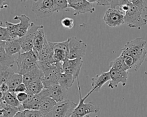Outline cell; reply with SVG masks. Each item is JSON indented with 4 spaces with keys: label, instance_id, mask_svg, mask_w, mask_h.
<instances>
[{
    "label": "cell",
    "instance_id": "1",
    "mask_svg": "<svg viewBox=\"0 0 147 117\" xmlns=\"http://www.w3.org/2000/svg\"><path fill=\"white\" fill-rule=\"evenodd\" d=\"M146 41L142 38H136L128 41L122 49L121 53L132 56L135 59L138 66L140 67L146 57Z\"/></svg>",
    "mask_w": 147,
    "mask_h": 117
},
{
    "label": "cell",
    "instance_id": "2",
    "mask_svg": "<svg viewBox=\"0 0 147 117\" xmlns=\"http://www.w3.org/2000/svg\"><path fill=\"white\" fill-rule=\"evenodd\" d=\"M38 60V52L33 49L26 52L19 53L16 58L17 73L24 75L37 66Z\"/></svg>",
    "mask_w": 147,
    "mask_h": 117
},
{
    "label": "cell",
    "instance_id": "3",
    "mask_svg": "<svg viewBox=\"0 0 147 117\" xmlns=\"http://www.w3.org/2000/svg\"><path fill=\"white\" fill-rule=\"evenodd\" d=\"M78 88L79 93V102L78 104H77L76 108H75L72 117H84L91 113H97L99 111V107L96 106L94 102H89L88 103H85V100L93 92L92 91H90L84 97L82 96L81 88L79 81V79L77 78Z\"/></svg>",
    "mask_w": 147,
    "mask_h": 117
},
{
    "label": "cell",
    "instance_id": "4",
    "mask_svg": "<svg viewBox=\"0 0 147 117\" xmlns=\"http://www.w3.org/2000/svg\"><path fill=\"white\" fill-rule=\"evenodd\" d=\"M125 24L129 28L138 29L147 24V20L142 16L137 7L130 1L129 2L128 9L125 13Z\"/></svg>",
    "mask_w": 147,
    "mask_h": 117
},
{
    "label": "cell",
    "instance_id": "5",
    "mask_svg": "<svg viewBox=\"0 0 147 117\" xmlns=\"http://www.w3.org/2000/svg\"><path fill=\"white\" fill-rule=\"evenodd\" d=\"M32 10L38 17L45 18L56 12L55 0H37L34 2Z\"/></svg>",
    "mask_w": 147,
    "mask_h": 117
},
{
    "label": "cell",
    "instance_id": "6",
    "mask_svg": "<svg viewBox=\"0 0 147 117\" xmlns=\"http://www.w3.org/2000/svg\"><path fill=\"white\" fill-rule=\"evenodd\" d=\"M76 106L74 102L65 99L57 103L48 114L50 117H71Z\"/></svg>",
    "mask_w": 147,
    "mask_h": 117
},
{
    "label": "cell",
    "instance_id": "7",
    "mask_svg": "<svg viewBox=\"0 0 147 117\" xmlns=\"http://www.w3.org/2000/svg\"><path fill=\"white\" fill-rule=\"evenodd\" d=\"M62 72H63L62 63H55L51 69L44 73V77L41 79L44 88H47L59 84V77Z\"/></svg>",
    "mask_w": 147,
    "mask_h": 117
},
{
    "label": "cell",
    "instance_id": "8",
    "mask_svg": "<svg viewBox=\"0 0 147 117\" xmlns=\"http://www.w3.org/2000/svg\"><path fill=\"white\" fill-rule=\"evenodd\" d=\"M68 58H83L86 53L87 45L82 40L72 36L69 38Z\"/></svg>",
    "mask_w": 147,
    "mask_h": 117
},
{
    "label": "cell",
    "instance_id": "9",
    "mask_svg": "<svg viewBox=\"0 0 147 117\" xmlns=\"http://www.w3.org/2000/svg\"><path fill=\"white\" fill-rule=\"evenodd\" d=\"M103 21L109 26H119L125 24V13L119 9L110 7L104 14Z\"/></svg>",
    "mask_w": 147,
    "mask_h": 117
},
{
    "label": "cell",
    "instance_id": "10",
    "mask_svg": "<svg viewBox=\"0 0 147 117\" xmlns=\"http://www.w3.org/2000/svg\"><path fill=\"white\" fill-rule=\"evenodd\" d=\"M69 41L68 38L62 42H51L53 48V59L55 63H63L68 58L69 54Z\"/></svg>",
    "mask_w": 147,
    "mask_h": 117
},
{
    "label": "cell",
    "instance_id": "11",
    "mask_svg": "<svg viewBox=\"0 0 147 117\" xmlns=\"http://www.w3.org/2000/svg\"><path fill=\"white\" fill-rule=\"evenodd\" d=\"M40 26V25H36L34 22H31L26 33L23 37L18 38L21 46V53L28 52L33 48L34 36Z\"/></svg>",
    "mask_w": 147,
    "mask_h": 117
},
{
    "label": "cell",
    "instance_id": "12",
    "mask_svg": "<svg viewBox=\"0 0 147 117\" xmlns=\"http://www.w3.org/2000/svg\"><path fill=\"white\" fill-rule=\"evenodd\" d=\"M109 72L110 80L108 84L109 88L111 89L117 88L119 83H121L122 86H125L126 85L129 72L126 70L110 68Z\"/></svg>",
    "mask_w": 147,
    "mask_h": 117
},
{
    "label": "cell",
    "instance_id": "13",
    "mask_svg": "<svg viewBox=\"0 0 147 117\" xmlns=\"http://www.w3.org/2000/svg\"><path fill=\"white\" fill-rule=\"evenodd\" d=\"M83 63L82 58L74 59L67 58L62 63L63 72L71 74L77 79L80 72Z\"/></svg>",
    "mask_w": 147,
    "mask_h": 117
},
{
    "label": "cell",
    "instance_id": "14",
    "mask_svg": "<svg viewBox=\"0 0 147 117\" xmlns=\"http://www.w3.org/2000/svg\"><path fill=\"white\" fill-rule=\"evenodd\" d=\"M68 8L74 9V12L73 14L75 16L87 13H92L95 11V8L92 6V3L87 0H81L68 5Z\"/></svg>",
    "mask_w": 147,
    "mask_h": 117
},
{
    "label": "cell",
    "instance_id": "15",
    "mask_svg": "<svg viewBox=\"0 0 147 117\" xmlns=\"http://www.w3.org/2000/svg\"><path fill=\"white\" fill-rule=\"evenodd\" d=\"M47 90L48 96L53 99L57 103L66 99L67 90L62 87L59 84L47 88Z\"/></svg>",
    "mask_w": 147,
    "mask_h": 117
},
{
    "label": "cell",
    "instance_id": "16",
    "mask_svg": "<svg viewBox=\"0 0 147 117\" xmlns=\"http://www.w3.org/2000/svg\"><path fill=\"white\" fill-rule=\"evenodd\" d=\"M53 48L51 42L48 40L44 44L42 48L38 53V60L41 61H45L50 63H55L53 59Z\"/></svg>",
    "mask_w": 147,
    "mask_h": 117
},
{
    "label": "cell",
    "instance_id": "17",
    "mask_svg": "<svg viewBox=\"0 0 147 117\" xmlns=\"http://www.w3.org/2000/svg\"><path fill=\"white\" fill-rule=\"evenodd\" d=\"M14 20L20 21L18 25V37H23L29 29L31 22H30V18L25 14H21V15H16L13 18Z\"/></svg>",
    "mask_w": 147,
    "mask_h": 117
},
{
    "label": "cell",
    "instance_id": "18",
    "mask_svg": "<svg viewBox=\"0 0 147 117\" xmlns=\"http://www.w3.org/2000/svg\"><path fill=\"white\" fill-rule=\"evenodd\" d=\"M110 80L109 71L102 72L100 75H96L91 78V91L93 92L96 89H99L107 81Z\"/></svg>",
    "mask_w": 147,
    "mask_h": 117
},
{
    "label": "cell",
    "instance_id": "19",
    "mask_svg": "<svg viewBox=\"0 0 147 117\" xmlns=\"http://www.w3.org/2000/svg\"><path fill=\"white\" fill-rule=\"evenodd\" d=\"M47 41V40L45 34L44 26L43 25H40V26L37 30L36 35L34 36L33 49L39 53Z\"/></svg>",
    "mask_w": 147,
    "mask_h": 117
},
{
    "label": "cell",
    "instance_id": "20",
    "mask_svg": "<svg viewBox=\"0 0 147 117\" xmlns=\"http://www.w3.org/2000/svg\"><path fill=\"white\" fill-rule=\"evenodd\" d=\"M43 77V72L37 65L32 70L23 75V83L27 85L33 81L41 80Z\"/></svg>",
    "mask_w": 147,
    "mask_h": 117
},
{
    "label": "cell",
    "instance_id": "21",
    "mask_svg": "<svg viewBox=\"0 0 147 117\" xmlns=\"http://www.w3.org/2000/svg\"><path fill=\"white\" fill-rule=\"evenodd\" d=\"M18 111H21L19 108L7 104L3 99L1 98L0 117H14L15 114Z\"/></svg>",
    "mask_w": 147,
    "mask_h": 117
},
{
    "label": "cell",
    "instance_id": "22",
    "mask_svg": "<svg viewBox=\"0 0 147 117\" xmlns=\"http://www.w3.org/2000/svg\"><path fill=\"white\" fill-rule=\"evenodd\" d=\"M4 41H0V65L11 67L16 63V58L14 55L7 54L5 49Z\"/></svg>",
    "mask_w": 147,
    "mask_h": 117
},
{
    "label": "cell",
    "instance_id": "23",
    "mask_svg": "<svg viewBox=\"0 0 147 117\" xmlns=\"http://www.w3.org/2000/svg\"><path fill=\"white\" fill-rule=\"evenodd\" d=\"M1 98L3 99L7 104L11 106L18 107L21 110V111L25 110L22 104L17 99L16 92L8 91L5 93H1Z\"/></svg>",
    "mask_w": 147,
    "mask_h": 117
},
{
    "label": "cell",
    "instance_id": "24",
    "mask_svg": "<svg viewBox=\"0 0 147 117\" xmlns=\"http://www.w3.org/2000/svg\"><path fill=\"white\" fill-rule=\"evenodd\" d=\"M5 49L6 52L10 55H14L21 51V46L18 38L5 41Z\"/></svg>",
    "mask_w": 147,
    "mask_h": 117
},
{
    "label": "cell",
    "instance_id": "25",
    "mask_svg": "<svg viewBox=\"0 0 147 117\" xmlns=\"http://www.w3.org/2000/svg\"><path fill=\"white\" fill-rule=\"evenodd\" d=\"M75 79H76L73 75L63 72L59 75V84L62 87L68 90V88L72 86Z\"/></svg>",
    "mask_w": 147,
    "mask_h": 117
},
{
    "label": "cell",
    "instance_id": "26",
    "mask_svg": "<svg viewBox=\"0 0 147 117\" xmlns=\"http://www.w3.org/2000/svg\"><path fill=\"white\" fill-rule=\"evenodd\" d=\"M56 103L57 102L51 98L49 96L45 97L40 102L39 110L47 114L53 109Z\"/></svg>",
    "mask_w": 147,
    "mask_h": 117
},
{
    "label": "cell",
    "instance_id": "27",
    "mask_svg": "<svg viewBox=\"0 0 147 117\" xmlns=\"http://www.w3.org/2000/svg\"><path fill=\"white\" fill-rule=\"evenodd\" d=\"M26 85V92L36 95L39 93L44 88L41 79L33 81Z\"/></svg>",
    "mask_w": 147,
    "mask_h": 117
},
{
    "label": "cell",
    "instance_id": "28",
    "mask_svg": "<svg viewBox=\"0 0 147 117\" xmlns=\"http://www.w3.org/2000/svg\"><path fill=\"white\" fill-rule=\"evenodd\" d=\"M14 73V71L11 67L0 65L1 83H7Z\"/></svg>",
    "mask_w": 147,
    "mask_h": 117
},
{
    "label": "cell",
    "instance_id": "29",
    "mask_svg": "<svg viewBox=\"0 0 147 117\" xmlns=\"http://www.w3.org/2000/svg\"><path fill=\"white\" fill-rule=\"evenodd\" d=\"M23 83V75L18 73H14L7 82L9 87V91L14 92L16 88Z\"/></svg>",
    "mask_w": 147,
    "mask_h": 117
},
{
    "label": "cell",
    "instance_id": "30",
    "mask_svg": "<svg viewBox=\"0 0 147 117\" xmlns=\"http://www.w3.org/2000/svg\"><path fill=\"white\" fill-rule=\"evenodd\" d=\"M139 10L143 17H147V0H130Z\"/></svg>",
    "mask_w": 147,
    "mask_h": 117
},
{
    "label": "cell",
    "instance_id": "31",
    "mask_svg": "<svg viewBox=\"0 0 147 117\" xmlns=\"http://www.w3.org/2000/svg\"><path fill=\"white\" fill-rule=\"evenodd\" d=\"M6 28H7L12 39L18 38V25L17 24H13L9 21H6Z\"/></svg>",
    "mask_w": 147,
    "mask_h": 117
},
{
    "label": "cell",
    "instance_id": "32",
    "mask_svg": "<svg viewBox=\"0 0 147 117\" xmlns=\"http://www.w3.org/2000/svg\"><path fill=\"white\" fill-rule=\"evenodd\" d=\"M56 12L67 11L68 8L67 0H55Z\"/></svg>",
    "mask_w": 147,
    "mask_h": 117
},
{
    "label": "cell",
    "instance_id": "33",
    "mask_svg": "<svg viewBox=\"0 0 147 117\" xmlns=\"http://www.w3.org/2000/svg\"><path fill=\"white\" fill-rule=\"evenodd\" d=\"M24 112L25 117H44L47 115L39 110H25Z\"/></svg>",
    "mask_w": 147,
    "mask_h": 117
},
{
    "label": "cell",
    "instance_id": "34",
    "mask_svg": "<svg viewBox=\"0 0 147 117\" xmlns=\"http://www.w3.org/2000/svg\"><path fill=\"white\" fill-rule=\"evenodd\" d=\"M2 22L1 21V26H0V39L1 41H8L13 40L11 37L7 28L5 27H3L2 26Z\"/></svg>",
    "mask_w": 147,
    "mask_h": 117
},
{
    "label": "cell",
    "instance_id": "35",
    "mask_svg": "<svg viewBox=\"0 0 147 117\" xmlns=\"http://www.w3.org/2000/svg\"><path fill=\"white\" fill-rule=\"evenodd\" d=\"M53 64L50 63L45 61L38 60L37 61V67L43 72V73L45 72L46 71H47L48 70L51 69L52 67Z\"/></svg>",
    "mask_w": 147,
    "mask_h": 117
},
{
    "label": "cell",
    "instance_id": "36",
    "mask_svg": "<svg viewBox=\"0 0 147 117\" xmlns=\"http://www.w3.org/2000/svg\"><path fill=\"white\" fill-rule=\"evenodd\" d=\"M61 24L64 28L71 29L74 26V21L72 18L65 17L61 20Z\"/></svg>",
    "mask_w": 147,
    "mask_h": 117
},
{
    "label": "cell",
    "instance_id": "37",
    "mask_svg": "<svg viewBox=\"0 0 147 117\" xmlns=\"http://www.w3.org/2000/svg\"><path fill=\"white\" fill-rule=\"evenodd\" d=\"M109 67L110 68H115L117 69H123V70H125L123 67V65L122 64V62L121 61L120 58L119 57V56L116 58L114 60L112 61L110 64H109Z\"/></svg>",
    "mask_w": 147,
    "mask_h": 117
},
{
    "label": "cell",
    "instance_id": "38",
    "mask_svg": "<svg viewBox=\"0 0 147 117\" xmlns=\"http://www.w3.org/2000/svg\"><path fill=\"white\" fill-rule=\"evenodd\" d=\"M130 0H111L110 3V7L116 8L117 6H121L122 5L129 2Z\"/></svg>",
    "mask_w": 147,
    "mask_h": 117
},
{
    "label": "cell",
    "instance_id": "39",
    "mask_svg": "<svg viewBox=\"0 0 147 117\" xmlns=\"http://www.w3.org/2000/svg\"><path fill=\"white\" fill-rule=\"evenodd\" d=\"M16 96L21 103H23L28 98V93L26 92L16 93Z\"/></svg>",
    "mask_w": 147,
    "mask_h": 117
},
{
    "label": "cell",
    "instance_id": "40",
    "mask_svg": "<svg viewBox=\"0 0 147 117\" xmlns=\"http://www.w3.org/2000/svg\"><path fill=\"white\" fill-rule=\"evenodd\" d=\"M14 92L18 93V92H26V85L24 83H21L20 85H18L16 89H14Z\"/></svg>",
    "mask_w": 147,
    "mask_h": 117
},
{
    "label": "cell",
    "instance_id": "41",
    "mask_svg": "<svg viewBox=\"0 0 147 117\" xmlns=\"http://www.w3.org/2000/svg\"><path fill=\"white\" fill-rule=\"evenodd\" d=\"M0 91H1V93H5L9 91V87L7 83H1Z\"/></svg>",
    "mask_w": 147,
    "mask_h": 117
},
{
    "label": "cell",
    "instance_id": "42",
    "mask_svg": "<svg viewBox=\"0 0 147 117\" xmlns=\"http://www.w3.org/2000/svg\"><path fill=\"white\" fill-rule=\"evenodd\" d=\"M111 0H97V4L103 6H110Z\"/></svg>",
    "mask_w": 147,
    "mask_h": 117
},
{
    "label": "cell",
    "instance_id": "43",
    "mask_svg": "<svg viewBox=\"0 0 147 117\" xmlns=\"http://www.w3.org/2000/svg\"><path fill=\"white\" fill-rule=\"evenodd\" d=\"M14 117H25L24 112V111H18V112H17L15 114Z\"/></svg>",
    "mask_w": 147,
    "mask_h": 117
},
{
    "label": "cell",
    "instance_id": "44",
    "mask_svg": "<svg viewBox=\"0 0 147 117\" xmlns=\"http://www.w3.org/2000/svg\"><path fill=\"white\" fill-rule=\"evenodd\" d=\"M6 0H0V8L1 9L7 7L8 6L7 5H5V2Z\"/></svg>",
    "mask_w": 147,
    "mask_h": 117
},
{
    "label": "cell",
    "instance_id": "45",
    "mask_svg": "<svg viewBox=\"0 0 147 117\" xmlns=\"http://www.w3.org/2000/svg\"><path fill=\"white\" fill-rule=\"evenodd\" d=\"M81 1V0H67L68 1V5H70V4H72V3H75L78 1Z\"/></svg>",
    "mask_w": 147,
    "mask_h": 117
},
{
    "label": "cell",
    "instance_id": "46",
    "mask_svg": "<svg viewBox=\"0 0 147 117\" xmlns=\"http://www.w3.org/2000/svg\"><path fill=\"white\" fill-rule=\"evenodd\" d=\"M88 2H89L90 3H95L97 2V0H87Z\"/></svg>",
    "mask_w": 147,
    "mask_h": 117
},
{
    "label": "cell",
    "instance_id": "47",
    "mask_svg": "<svg viewBox=\"0 0 147 117\" xmlns=\"http://www.w3.org/2000/svg\"><path fill=\"white\" fill-rule=\"evenodd\" d=\"M26 1H28V0H20V1L21 2H26ZM34 1H37V0H34Z\"/></svg>",
    "mask_w": 147,
    "mask_h": 117
},
{
    "label": "cell",
    "instance_id": "48",
    "mask_svg": "<svg viewBox=\"0 0 147 117\" xmlns=\"http://www.w3.org/2000/svg\"><path fill=\"white\" fill-rule=\"evenodd\" d=\"M44 117H50V116H49V114H47V115H45Z\"/></svg>",
    "mask_w": 147,
    "mask_h": 117
},
{
    "label": "cell",
    "instance_id": "49",
    "mask_svg": "<svg viewBox=\"0 0 147 117\" xmlns=\"http://www.w3.org/2000/svg\"><path fill=\"white\" fill-rule=\"evenodd\" d=\"M84 117H90V116H89V115H86V116H84Z\"/></svg>",
    "mask_w": 147,
    "mask_h": 117
},
{
    "label": "cell",
    "instance_id": "50",
    "mask_svg": "<svg viewBox=\"0 0 147 117\" xmlns=\"http://www.w3.org/2000/svg\"><path fill=\"white\" fill-rule=\"evenodd\" d=\"M71 117H72V116H71Z\"/></svg>",
    "mask_w": 147,
    "mask_h": 117
}]
</instances>
